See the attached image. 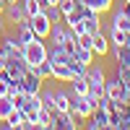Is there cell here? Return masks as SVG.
Segmentation results:
<instances>
[{
  "label": "cell",
  "instance_id": "cell-1",
  "mask_svg": "<svg viewBox=\"0 0 130 130\" xmlns=\"http://www.w3.org/2000/svg\"><path fill=\"white\" fill-rule=\"evenodd\" d=\"M47 50H50V47H47V42L42 39V37H34L31 42H26V44L21 47V57H24L26 68L34 70L42 60H47Z\"/></svg>",
  "mask_w": 130,
  "mask_h": 130
},
{
  "label": "cell",
  "instance_id": "cell-2",
  "mask_svg": "<svg viewBox=\"0 0 130 130\" xmlns=\"http://www.w3.org/2000/svg\"><path fill=\"white\" fill-rule=\"evenodd\" d=\"M96 104L99 102H94L89 94H70V115L75 117V120H89L91 112L96 109Z\"/></svg>",
  "mask_w": 130,
  "mask_h": 130
},
{
  "label": "cell",
  "instance_id": "cell-3",
  "mask_svg": "<svg viewBox=\"0 0 130 130\" xmlns=\"http://www.w3.org/2000/svg\"><path fill=\"white\" fill-rule=\"evenodd\" d=\"M104 96L109 102H125L127 99V83L117 75V78H107L104 83Z\"/></svg>",
  "mask_w": 130,
  "mask_h": 130
},
{
  "label": "cell",
  "instance_id": "cell-4",
  "mask_svg": "<svg viewBox=\"0 0 130 130\" xmlns=\"http://www.w3.org/2000/svg\"><path fill=\"white\" fill-rule=\"evenodd\" d=\"M52 130H75L78 127V120L70 115V112H62V109H52V120H50Z\"/></svg>",
  "mask_w": 130,
  "mask_h": 130
},
{
  "label": "cell",
  "instance_id": "cell-5",
  "mask_svg": "<svg viewBox=\"0 0 130 130\" xmlns=\"http://www.w3.org/2000/svg\"><path fill=\"white\" fill-rule=\"evenodd\" d=\"M26 21H29V26H31V31H34L37 37H42V39H47V37H50L52 21H50V16L44 13V10H42V13H37V16H29Z\"/></svg>",
  "mask_w": 130,
  "mask_h": 130
},
{
  "label": "cell",
  "instance_id": "cell-6",
  "mask_svg": "<svg viewBox=\"0 0 130 130\" xmlns=\"http://www.w3.org/2000/svg\"><path fill=\"white\" fill-rule=\"evenodd\" d=\"M26 70H29V68H26L24 57H21V55H13V57H8V62H5V70H3V73L8 75V81H21Z\"/></svg>",
  "mask_w": 130,
  "mask_h": 130
},
{
  "label": "cell",
  "instance_id": "cell-7",
  "mask_svg": "<svg viewBox=\"0 0 130 130\" xmlns=\"http://www.w3.org/2000/svg\"><path fill=\"white\" fill-rule=\"evenodd\" d=\"M89 127L91 130H102V127H109V115H107V107L102 104V99H99V104H96V109L91 112V117H89Z\"/></svg>",
  "mask_w": 130,
  "mask_h": 130
},
{
  "label": "cell",
  "instance_id": "cell-8",
  "mask_svg": "<svg viewBox=\"0 0 130 130\" xmlns=\"http://www.w3.org/2000/svg\"><path fill=\"white\" fill-rule=\"evenodd\" d=\"M42 83H44V81L37 75V70H26L24 78H21V89H24V94H39Z\"/></svg>",
  "mask_w": 130,
  "mask_h": 130
},
{
  "label": "cell",
  "instance_id": "cell-9",
  "mask_svg": "<svg viewBox=\"0 0 130 130\" xmlns=\"http://www.w3.org/2000/svg\"><path fill=\"white\" fill-rule=\"evenodd\" d=\"M3 16H5L8 24H21V21H26V13H24V5L21 3H5Z\"/></svg>",
  "mask_w": 130,
  "mask_h": 130
},
{
  "label": "cell",
  "instance_id": "cell-10",
  "mask_svg": "<svg viewBox=\"0 0 130 130\" xmlns=\"http://www.w3.org/2000/svg\"><path fill=\"white\" fill-rule=\"evenodd\" d=\"M21 47H24V42H21L18 37H3V42H0V52H3L5 57L21 55Z\"/></svg>",
  "mask_w": 130,
  "mask_h": 130
},
{
  "label": "cell",
  "instance_id": "cell-11",
  "mask_svg": "<svg viewBox=\"0 0 130 130\" xmlns=\"http://www.w3.org/2000/svg\"><path fill=\"white\" fill-rule=\"evenodd\" d=\"M86 81H89V86H104L107 83V70L102 68V65H89V73H86Z\"/></svg>",
  "mask_w": 130,
  "mask_h": 130
},
{
  "label": "cell",
  "instance_id": "cell-12",
  "mask_svg": "<svg viewBox=\"0 0 130 130\" xmlns=\"http://www.w3.org/2000/svg\"><path fill=\"white\" fill-rule=\"evenodd\" d=\"M91 50H94V55H99V57H104L107 52H109V39L104 37V31H99V34H94Z\"/></svg>",
  "mask_w": 130,
  "mask_h": 130
},
{
  "label": "cell",
  "instance_id": "cell-13",
  "mask_svg": "<svg viewBox=\"0 0 130 130\" xmlns=\"http://www.w3.org/2000/svg\"><path fill=\"white\" fill-rule=\"evenodd\" d=\"M52 78H55V81H62V83H70L75 75H73V70H70L65 62H60V65H52Z\"/></svg>",
  "mask_w": 130,
  "mask_h": 130
},
{
  "label": "cell",
  "instance_id": "cell-14",
  "mask_svg": "<svg viewBox=\"0 0 130 130\" xmlns=\"http://www.w3.org/2000/svg\"><path fill=\"white\" fill-rule=\"evenodd\" d=\"M24 120H26V112L21 109V107H13V112H10L3 122H5V127H13V130H16V127H21Z\"/></svg>",
  "mask_w": 130,
  "mask_h": 130
},
{
  "label": "cell",
  "instance_id": "cell-15",
  "mask_svg": "<svg viewBox=\"0 0 130 130\" xmlns=\"http://www.w3.org/2000/svg\"><path fill=\"white\" fill-rule=\"evenodd\" d=\"M29 18V16H26ZM16 37L21 39V42H24V44H26V42H31V39H34L37 34H34V31H31V26H29V21H21V24H16Z\"/></svg>",
  "mask_w": 130,
  "mask_h": 130
},
{
  "label": "cell",
  "instance_id": "cell-16",
  "mask_svg": "<svg viewBox=\"0 0 130 130\" xmlns=\"http://www.w3.org/2000/svg\"><path fill=\"white\" fill-rule=\"evenodd\" d=\"M55 109H62V112H70V94L57 89L55 91Z\"/></svg>",
  "mask_w": 130,
  "mask_h": 130
},
{
  "label": "cell",
  "instance_id": "cell-17",
  "mask_svg": "<svg viewBox=\"0 0 130 130\" xmlns=\"http://www.w3.org/2000/svg\"><path fill=\"white\" fill-rule=\"evenodd\" d=\"M109 44H112V47H122V44H127V34H125L122 29L112 26V29H109Z\"/></svg>",
  "mask_w": 130,
  "mask_h": 130
},
{
  "label": "cell",
  "instance_id": "cell-18",
  "mask_svg": "<svg viewBox=\"0 0 130 130\" xmlns=\"http://www.w3.org/2000/svg\"><path fill=\"white\" fill-rule=\"evenodd\" d=\"M73 57L78 60V62H83V65H91V62H94V50H91V47H75Z\"/></svg>",
  "mask_w": 130,
  "mask_h": 130
},
{
  "label": "cell",
  "instance_id": "cell-19",
  "mask_svg": "<svg viewBox=\"0 0 130 130\" xmlns=\"http://www.w3.org/2000/svg\"><path fill=\"white\" fill-rule=\"evenodd\" d=\"M112 26H117V29H122L125 34L130 37V16H125L122 10H117V13L112 16Z\"/></svg>",
  "mask_w": 130,
  "mask_h": 130
},
{
  "label": "cell",
  "instance_id": "cell-20",
  "mask_svg": "<svg viewBox=\"0 0 130 130\" xmlns=\"http://www.w3.org/2000/svg\"><path fill=\"white\" fill-rule=\"evenodd\" d=\"M89 8H94V10H99V13H109L112 10V5H115V0H83Z\"/></svg>",
  "mask_w": 130,
  "mask_h": 130
},
{
  "label": "cell",
  "instance_id": "cell-21",
  "mask_svg": "<svg viewBox=\"0 0 130 130\" xmlns=\"http://www.w3.org/2000/svg\"><path fill=\"white\" fill-rule=\"evenodd\" d=\"M70 91L73 94H89V81L81 78V75H75V78L70 81Z\"/></svg>",
  "mask_w": 130,
  "mask_h": 130
},
{
  "label": "cell",
  "instance_id": "cell-22",
  "mask_svg": "<svg viewBox=\"0 0 130 130\" xmlns=\"http://www.w3.org/2000/svg\"><path fill=\"white\" fill-rule=\"evenodd\" d=\"M13 99H10V96H0V122H3L5 120V117L10 115V112H13Z\"/></svg>",
  "mask_w": 130,
  "mask_h": 130
},
{
  "label": "cell",
  "instance_id": "cell-23",
  "mask_svg": "<svg viewBox=\"0 0 130 130\" xmlns=\"http://www.w3.org/2000/svg\"><path fill=\"white\" fill-rule=\"evenodd\" d=\"M34 70H37V75H39L42 81L52 78V62H50V60H42V62L37 65V68H34Z\"/></svg>",
  "mask_w": 130,
  "mask_h": 130
},
{
  "label": "cell",
  "instance_id": "cell-24",
  "mask_svg": "<svg viewBox=\"0 0 130 130\" xmlns=\"http://www.w3.org/2000/svg\"><path fill=\"white\" fill-rule=\"evenodd\" d=\"M39 96H42V107H47V109H55V89L39 91Z\"/></svg>",
  "mask_w": 130,
  "mask_h": 130
},
{
  "label": "cell",
  "instance_id": "cell-25",
  "mask_svg": "<svg viewBox=\"0 0 130 130\" xmlns=\"http://www.w3.org/2000/svg\"><path fill=\"white\" fill-rule=\"evenodd\" d=\"M75 5H78V0H57V8L62 10V16H65V13H70Z\"/></svg>",
  "mask_w": 130,
  "mask_h": 130
},
{
  "label": "cell",
  "instance_id": "cell-26",
  "mask_svg": "<svg viewBox=\"0 0 130 130\" xmlns=\"http://www.w3.org/2000/svg\"><path fill=\"white\" fill-rule=\"evenodd\" d=\"M8 86H10L8 75H5V73H0V96H8Z\"/></svg>",
  "mask_w": 130,
  "mask_h": 130
},
{
  "label": "cell",
  "instance_id": "cell-27",
  "mask_svg": "<svg viewBox=\"0 0 130 130\" xmlns=\"http://www.w3.org/2000/svg\"><path fill=\"white\" fill-rule=\"evenodd\" d=\"M120 10H122L125 16H130V0H125V3H122V8H120Z\"/></svg>",
  "mask_w": 130,
  "mask_h": 130
},
{
  "label": "cell",
  "instance_id": "cell-28",
  "mask_svg": "<svg viewBox=\"0 0 130 130\" xmlns=\"http://www.w3.org/2000/svg\"><path fill=\"white\" fill-rule=\"evenodd\" d=\"M42 8H50V5H57V0H39Z\"/></svg>",
  "mask_w": 130,
  "mask_h": 130
},
{
  "label": "cell",
  "instance_id": "cell-29",
  "mask_svg": "<svg viewBox=\"0 0 130 130\" xmlns=\"http://www.w3.org/2000/svg\"><path fill=\"white\" fill-rule=\"evenodd\" d=\"M5 62H8V57L3 55V52H0V73H3V70H5Z\"/></svg>",
  "mask_w": 130,
  "mask_h": 130
},
{
  "label": "cell",
  "instance_id": "cell-30",
  "mask_svg": "<svg viewBox=\"0 0 130 130\" xmlns=\"http://www.w3.org/2000/svg\"><path fill=\"white\" fill-rule=\"evenodd\" d=\"M3 10H5V0H0V16H3Z\"/></svg>",
  "mask_w": 130,
  "mask_h": 130
},
{
  "label": "cell",
  "instance_id": "cell-31",
  "mask_svg": "<svg viewBox=\"0 0 130 130\" xmlns=\"http://www.w3.org/2000/svg\"><path fill=\"white\" fill-rule=\"evenodd\" d=\"M5 3H18V0H5Z\"/></svg>",
  "mask_w": 130,
  "mask_h": 130
},
{
  "label": "cell",
  "instance_id": "cell-32",
  "mask_svg": "<svg viewBox=\"0 0 130 130\" xmlns=\"http://www.w3.org/2000/svg\"><path fill=\"white\" fill-rule=\"evenodd\" d=\"M0 42H3V31H0Z\"/></svg>",
  "mask_w": 130,
  "mask_h": 130
},
{
  "label": "cell",
  "instance_id": "cell-33",
  "mask_svg": "<svg viewBox=\"0 0 130 130\" xmlns=\"http://www.w3.org/2000/svg\"><path fill=\"white\" fill-rule=\"evenodd\" d=\"M127 47H130V37H127Z\"/></svg>",
  "mask_w": 130,
  "mask_h": 130
}]
</instances>
